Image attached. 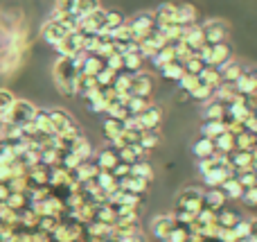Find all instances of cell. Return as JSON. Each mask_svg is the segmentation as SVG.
Masks as SVG:
<instances>
[{
  "mask_svg": "<svg viewBox=\"0 0 257 242\" xmlns=\"http://www.w3.org/2000/svg\"><path fill=\"white\" fill-rule=\"evenodd\" d=\"M158 143H160L158 129H154V131H142V136H140V147L145 149V152H149V149L158 147Z\"/></svg>",
  "mask_w": 257,
  "mask_h": 242,
  "instance_id": "37",
  "label": "cell"
},
{
  "mask_svg": "<svg viewBox=\"0 0 257 242\" xmlns=\"http://www.w3.org/2000/svg\"><path fill=\"white\" fill-rule=\"evenodd\" d=\"M117 242H147V235L142 233V231H136V233L126 235V238H120Z\"/></svg>",
  "mask_w": 257,
  "mask_h": 242,
  "instance_id": "54",
  "label": "cell"
},
{
  "mask_svg": "<svg viewBox=\"0 0 257 242\" xmlns=\"http://www.w3.org/2000/svg\"><path fill=\"white\" fill-rule=\"evenodd\" d=\"M176 208L178 211L192 213V215L196 217L201 211H203V190L194 188V186L181 190V195H178V199H176Z\"/></svg>",
  "mask_w": 257,
  "mask_h": 242,
  "instance_id": "4",
  "label": "cell"
},
{
  "mask_svg": "<svg viewBox=\"0 0 257 242\" xmlns=\"http://www.w3.org/2000/svg\"><path fill=\"white\" fill-rule=\"evenodd\" d=\"M214 143V149H217V154H230V152H235V136L230 134V131H226V134H221L219 138H214L212 140Z\"/></svg>",
  "mask_w": 257,
  "mask_h": 242,
  "instance_id": "31",
  "label": "cell"
},
{
  "mask_svg": "<svg viewBox=\"0 0 257 242\" xmlns=\"http://www.w3.org/2000/svg\"><path fill=\"white\" fill-rule=\"evenodd\" d=\"M77 0H54V14L59 16H72Z\"/></svg>",
  "mask_w": 257,
  "mask_h": 242,
  "instance_id": "46",
  "label": "cell"
},
{
  "mask_svg": "<svg viewBox=\"0 0 257 242\" xmlns=\"http://www.w3.org/2000/svg\"><path fill=\"white\" fill-rule=\"evenodd\" d=\"M106 116L111 118V120H117V122H124L126 118H128V111H126V107H122V104H117V102H111L106 107Z\"/></svg>",
  "mask_w": 257,
  "mask_h": 242,
  "instance_id": "44",
  "label": "cell"
},
{
  "mask_svg": "<svg viewBox=\"0 0 257 242\" xmlns=\"http://www.w3.org/2000/svg\"><path fill=\"white\" fill-rule=\"evenodd\" d=\"M201 242H217V240H208V238H203V240H201Z\"/></svg>",
  "mask_w": 257,
  "mask_h": 242,
  "instance_id": "56",
  "label": "cell"
},
{
  "mask_svg": "<svg viewBox=\"0 0 257 242\" xmlns=\"http://www.w3.org/2000/svg\"><path fill=\"white\" fill-rule=\"evenodd\" d=\"M48 113H50V122H52L54 136H61V134H66V131H70L72 127H77L72 116L68 111H63V109H50Z\"/></svg>",
  "mask_w": 257,
  "mask_h": 242,
  "instance_id": "9",
  "label": "cell"
},
{
  "mask_svg": "<svg viewBox=\"0 0 257 242\" xmlns=\"http://www.w3.org/2000/svg\"><path fill=\"white\" fill-rule=\"evenodd\" d=\"M232 86H235V91L239 95H244V98L246 95H253L257 91V70H248V72L244 70L241 72V77Z\"/></svg>",
  "mask_w": 257,
  "mask_h": 242,
  "instance_id": "15",
  "label": "cell"
},
{
  "mask_svg": "<svg viewBox=\"0 0 257 242\" xmlns=\"http://www.w3.org/2000/svg\"><path fill=\"white\" fill-rule=\"evenodd\" d=\"M149 104H151L149 98H131L128 104H126V111H128V116H140Z\"/></svg>",
  "mask_w": 257,
  "mask_h": 242,
  "instance_id": "41",
  "label": "cell"
},
{
  "mask_svg": "<svg viewBox=\"0 0 257 242\" xmlns=\"http://www.w3.org/2000/svg\"><path fill=\"white\" fill-rule=\"evenodd\" d=\"M126 25L131 27V32H133V39H136V43H140V41L149 39V36H151V32L156 30L154 12H140V14H136V16H133L131 21H126Z\"/></svg>",
  "mask_w": 257,
  "mask_h": 242,
  "instance_id": "3",
  "label": "cell"
},
{
  "mask_svg": "<svg viewBox=\"0 0 257 242\" xmlns=\"http://www.w3.org/2000/svg\"><path fill=\"white\" fill-rule=\"evenodd\" d=\"M228 127L223 125L221 120H203V125H201V134H203V138H219L221 134H226Z\"/></svg>",
  "mask_w": 257,
  "mask_h": 242,
  "instance_id": "22",
  "label": "cell"
},
{
  "mask_svg": "<svg viewBox=\"0 0 257 242\" xmlns=\"http://www.w3.org/2000/svg\"><path fill=\"white\" fill-rule=\"evenodd\" d=\"M219 72H221V82L223 84H235L237 79L241 77V72H244V66H241L239 61H228L223 68H219Z\"/></svg>",
  "mask_w": 257,
  "mask_h": 242,
  "instance_id": "20",
  "label": "cell"
},
{
  "mask_svg": "<svg viewBox=\"0 0 257 242\" xmlns=\"http://www.w3.org/2000/svg\"><path fill=\"white\" fill-rule=\"evenodd\" d=\"M239 220H241V215L235 213V211H230V208H221V211L217 213V226L219 229H232Z\"/></svg>",
  "mask_w": 257,
  "mask_h": 242,
  "instance_id": "29",
  "label": "cell"
},
{
  "mask_svg": "<svg viewBox=\"0 0 257 242\" xmlns=\"http://www.w3.org/2000/svg\"><path fill=\"white\" fill-rule=\"evenodd\" d=\"M183 68H185V75H196V77H199V72L205 68V63L201 61V59L192 57V59H187V61L183 63Z\"/></svg>",
  "mask_w": 257,
  "mask_h": 242,
  "instance_id": "50",
  "label": "cell"
},
{
  "mask_svg": "<svg viewBox=\"0 0 257 242\" xmlns=\"http://www.w3.org/2000/svg\"><path fill=\"white\" fill-rule=\"evenodd\" d=\"M136 118H138V122H140L142 131H154V129H158L160 122H163V109H160L158 104H149V107Z\"/></svg>",
  "mask_w": 257,
  "mask_h": 242,
  "instance_id": "10",
  "label": "cell"
},
{
  "mask_svg": "<svg viewBox=\"0 0 257 242\" xmlns=\"http://www.w3.org/2000/svg\"><path fill=\"white\" fill-rule=\"evenodd\" d=\"M95 9H99V0H77L75 16L84 18V16H88V14H93Z\"/></svg>",
  "mask_w": 257,
  "mask_h": 242,
  "instance_id": "39",
  "label": "cell"
},
{
  "mask_svg": "<svg viewBox=\"0 0 257 242\" xmlns=\"http://www.w3.org/2000/svg\"><path fill=\"white\" fill-rule=\"evenodd\" d=\"M9 195H12V193H9V186H7V184H0V204L7 202Z\"/></svg>",
  "mask_w": 257,
  "mask_h": 242,
  "instance_id": "55",
  "label": "cell"
},
{
  "mask_svg": "<svg viewBox=\"0 0 257 242\" xmlns=\"http://www.w3.org/2000/svg\"><path fill=\"white\" fill-rule=\"evenodd\" d=\"M199 82L201 84H205V86H212V89H219V86L223 84L219 68H212V66H205L203 70L199 72Z\"/></svg>",
  "mask_w": 257,
  "mask_h": 242,
  "instance_id": "24",
  "label": "cell"
},
{
  "mask_svg": "<svg viewBox=\"0 0 257 242\" xmlns=\"http://www.w3.org/2000/svg\"><path fill=\"white\" fill-rule=\"evenodd\" d=\"M228 61H232V48L228 41L223 43L212 45V52H210V66L212 68H223Z\"/></svg>",
  "mask_w": 257,
  "mask_h": 242,
  "instance_id": "12",
  "label": "cell"
},
{
  "mask_svg": "<svg viewBox=\"0 0 257 242\" xmlns=\"http://www.w3.org/2000/svg\"><path fill=\"white\" fill-rule=\"evenodd\" d=\"M217 163H219L217 154H214V156H210V158H201V161H199V172H201V175H208V172L212 170Z\"/></svg>",
  "mask_w": 257,
  "mask_h": 242,
  "instance_id": "51",
  "label": "cell"
},
{
  "mask_svg": "<svg viewBox=\"0 0 257 242\" xmlns=\"http://www.w3.org/2000/svg\"><path fill=\"white\" fill-rule=\"evenodd\" d=\"M126 23V18H124V14L122 12H106V27H104V36H111L115 30H120L122 25Z\"/></svg>",
  "mask_w": 257,
  "mask_h": 242,
  "instance_id": "30",
  "label": "cell"
},
{
  "mask_svg": "<svg viewBox=\"0 0 257 242\" xmlns=\"http://www.w3.org/2000/svg\"><path fill=\"white\" fill-rule=\"evenodd\" d=\"M219 190L226 195V199H241V195H244V188H241V184L237 181V177H228V179L219 186Z\"/></svg>",
  "mask_w": 257,
  "mask_h": 242,
  "instance_id": "23",
  "label": "cell"
},
{
  "mask_svg": "<svg viewBox=\"0 0 257 242\" xmlns=\"http://www.w3.org/2000/svg\"><path fill=\"white\" fill-rule=\"evenodd\" d=\"M120 163V158H117V149H113L111 145L108 147H104L102 152L97 154V161H95V166L99 168V170H106V172H111L113 168Z\"/></svg>",
  "mask_w": 257,
  "mask_h": 242,
  "instance_id": "19",
  "label": "cell"
},
{
  "mask_svg": "<svg viewBox=\"0 0 257 242\" xmlns=\"http://www.w3.org/2000/svg\"><path fill=\"white\" fill-rule=\"evenodd\" d=\"M104 68V59H99L97 54H86V59H84V63H81V68H79V72L81 75H97L99 70Z\"/></svg>",
  "mask_w": 257,
  "mask_h": 242,
  "instance_id": "28",
  "label": "cell"
},
{
  "mask_svg": "<svg viewBox=\"0 0 257 242\" xmlns=\"http://www.w3.org/2000/svg\"><path fill=\"white\" fill-rule=\"evenodd\" d=\"M131 175L138 177V179L151 181V179H154V168H151L149 163L142 158V161H138V163H133V166H131Z\"/></svg>",
  "mask_w": 257,
  "mask_h": 242,
  "instance_id": "34",
  "label": "cell"
},
{
  "mask_svg": "<svg viewBox=\"0 0 257 242\" xmlns=\"http://www.w3.org/2000/svg\"><path fill=\"white\" fill-rule=\"evenodd\" d=\"M84 41H86V34H81V32H70L61 43L54 45V50L59 52L61 59H72L84 52Z\"/></svg>",
  "mask_w": 257,
  "mask_h": 242,
  "instance_id": "7",
  "label": "cell"
},
{
  "mask_svg": "<svg viewBox=\"0 0 257 242\" xmlns=\"http://www.w3.org/2000/svg\"><path fill=\"white\" fill-rule=\"evenodd\" d=\"M237 181H239L241 184V188H255L257 186V172L253 170V168H250V170H241V172H237Z\"/></svg>",
  "mask_w": 257,
  "mask_h": 242,
  "instance_id": "43",
  "label": "cell"
},
{
  "mask_svg": "<svg viewBox=\"0 0 257 242\" xmlns=\"http://www.w3.org/2000/svg\"><path fill=\"white\" fill-rule=\"evenodd\" d=\"M3 125H5V122H3V120H0V131H3Z\"/></svg>",
  "mask_w": 257,
  "mask_h": 242,
  "instance_id": "57",
  "label": "cell"
},
{
  "mask_svg": "<svg viewBox=\"0 0 257 242\" xmlns=\"http://www.w3.org/2000/svg\"><path fill=\"white\" fill-rule=\"evenodd\" d=\"M16 102V98H14V93L9 89H0V120L5 122V116H7V111L12 109V104Z\"/></svg>",
  "mask_w": 257,
  "mask_h": 242,
  "instance_id": "40",
  "label": "cell"
},
{
  "mask_svg": "<svg viewBox=\"0 0 257 242\" xmlns=\"http://www.w3.org/2000/svg\"><path fill=\"white\" fill-rule=\"evenodd\" d=\"M117 188L126 190V193H133V195H145L147 188H149V181L138 179V177L128 175V177H124V179L117 181Z\"/></svg>",
  "mask_w": 257,
  "mask_h": 242,
  "instance_id": "18",
  "label": "cell"
},
{
  "mask_svg": "<svg viewBox=\"0 0 257 242\" xmlns=\"http://www.w3.org/2000/svg\"><path fill=\"white\" fill-rule=\"evenodd\" d=\"M241 199H244L246 206H257V186L255 188H246L244 195H241Z\"/></svg>",
  "mask_w": 257,
  "mask_h": 242,
  "instance_id": "53",
  "label": "cell"
},
{
  "mask_svg": "<svg viewBox=\"0 0 257 242\" xmlns=\"http://www.w3.org/2000/svg\"><path fill=\"white\" fill-rule=\"evenodd\" d=\"M52 72H54V84H57V89L61 91L63 95H68V98L77 95V77H79V70H77L72 59L59 57Z\"/></svg>",
  "mask_w": 257,
  "mask_h": 242,
  "instance_id": "1",
  "label": "cell"
},
{
  "mask_svg": "<svg viewBox=\"0 0 257 242\" xmlns=\"http://www.w3.org/2000/svg\"><path fill=\"white\" fill-rule=\"evenodd\" d=\"M154 21H156V27H163V25L174 23L176 21V3H163L154 12Z\"/></svg>",
  "mask_w": 257,
  "mask_h": 242,
  "instance_id": "17",
  "label": "cell"
},
{
  "mask_svg": "<svg viewBox=\"0 0 257 242\" xmlns=\"http://www.w3.org/2000/svg\"><path fill=\"white\" fill-rule=\"evenodd\" d=\"M160 72H163L165 79H174V82H178L183 75H185V68H183V63H181V61H172V63H167V66L160 68Z\"/></svg>",
  "mask_w": 257,
  "mask_h": 242,
  "instance_id": "35",
  "label": "cell"
},
{
  "mask_svg": "<svg viewBox=\"0 0 257 242\" xmlns=\"http://www.w3.org/2000/svg\"><path fill=\"white\" fill-rule=\"evenodd\" d=\"M223 206H226V195H223L219 188H208L203 193V208L219 213Z\"/></svg>",
  "mask_w": 257,
  "mask_h": 242,
  "instance_id": "16",
  "label": "cell"
},
{
  "mask_svg": "<svg viewBox=\"0 0 257 242\" xmlns=\"http://www.w3.org/2000/svg\"><path fill=\"white\" fill-rule=\"evenodd\" d=\"M122 63H124V72H140L142 70V57L138 52H128L122 57Z\"/></svg>",
  "mask_w": 257,
  "mask_h": 242,
  "instance_id": "38",
  "label": "cell"
},
{
  "mask_svg": "<svg viewBox=\"0 0 257 242\" xmlns=\"http://www.w3.org/2000/svg\"><path fill=\"white\" fill-rule=\"evenodd\" d=\"M181 41L192 50V52H194V50H199L201 45L205 43V39H203V30H201V23L187 25V27H185V34H183V39H181Z\"/></svg>",
  "mask_w": 257,
  "mask_h": 242,
  "instance_id": "14",
  "label": "cell"
},
{
  "mask_svg": "<svg viewBox=\"0 0 257 242\" xmlns=\"http://www.w3.org/2000/svg\"><path fill=\"white\" fill-rule=\"evenodd\" d=\"M122 129H124V125L117 120H111V118H106L104 120V136H106V140L111 143V140H115L117 136L122 134Z\"/></svg>",
  "mask_w": 257,
  "mask_h": 242,
  "instance_id": "36",
  "label": "cell"
},
{
  "mask_svg": "<svg viewBox=\"0 0 257 242\" xmlns=\"http://www.w3.org/2000/svg\"><path fill=\"white\" fill-rule=\"evenodd\" d=\"M95 184H97V188L102 190L104 195H111L113 190H117V179L106 170H99V175L95 177Z\"/></svg>",
  "mask_w": 257,
  "mask_h": 242,
  "instance_id": "25",
  "label": "cell"
},
{
  "mask_svg": "<svg viewBox=\"0 0 257 242\" xmlns=\"http://www.w3.org/2000/svg\"><path fill=\"white\" fill-rule=\"evenodd\" d=\"M104 27H106V9H95L93 14L84 16L79 21V32L86 36H102Z\"/></svg>",
  "mask_w": 257,
  "mask_h": 242,
  "instance_id": "5",
  "label": "cell"
},
{
  "mask_svg": "<svg viewBox=\"0 0 257 242\" xmlns=\"http://www.w3.org/2000/svg\"><path fill=\"white\" fill-rule=\"evenodd\" d=\"M192 100H199V102H210L214 98V89L212 86H205V84H199L194 91L190 93Z\"/></svg>",
  "mask_w": 257,
  "mask_h": 242,
  "instance_id": "45",
  "label": "cell"
},
{
  "mask_svg": "<svg viewBox=\"0 0 257 242\" xmlns=\"http://www.w3.org/2000/svg\"><path fill=\"white\" fill-rule=\"evenodd\" d=\"M201 30H203V39L208 45H217V43H223L228 39V27L226 21H219V18H212V21H205L201 23Z\"/></svg>",
  "mask_w": 257,
  "mask_h": 242,
  "instance_id": "6",
  "label": "cell"
},
{
  "mask_svg": "<svg viewBox=\"0 0 257 242\" xmlns=\"http://www.w3.org/2000/svg\"><path fill=\"white\" fill-rule=\"evenodd\" d=\"M223 113H226V107L212 98L210 102H205V107H203V120H221L223 122Z\"/></svg>",
  "mask_w": 257,
  "mask_h": 242,
  "instance_id": "26",
  "label": "cell"
},
{
  "mask_svg": "<svg viewBox=\"0 0 257 242\" xmlns=\"http://www.w3.org/2000/svg\"><path fill=\"white\" fill-rule=\"evenodd\" d=\"M115 75H117V72L108 70V68L104 66L102 70L95 75V79H97V86H99V89H104V86H113V79H115Z\"/></svg>",
  "mask_w": 257,
  "mask_h": 242,
  "instance_id": "49",
  "label": "cell"
},
{
  "mask_svg": "<svg viewBox=\"0 0 257 242\" xmlns=\"http://www.w3.org/2000/svg\"><path fill=\"white\" fill-rule=\"evenodd\" d=\"M192 152H194V156H199V161H201V158L214 156V154H217V149H214V143H212V140H210V138H203V136H201V138L194 143Z\"/></svg>",
  "mask_w": 257,
  "mask_h": 242,
  "instance_id": "27",
  "label": "cell"
},
{
  "mask_svg": "<svg viewBox=\"0 0 257 242\" xmlns=\"http://www.w3.org/2000/svg\"><path fill=\"white\" fill-rule=\"evenodd\" d=\"M111 175L115 177L117 181H120V179H124V177L131 175V166H126V163H117V166L111 170Z\"/></svg>",
  "mask_w": 257,
  "mask_h": 242,
  "instance_id": "52",
  "label": "cell"
},
{
  "mask_svg": "<svg viewBox=\"0 0 257 242\" xmlns=\"http://www.w3.org/2000/svg\"><path fill=\"white\" fill-rule=\"evenodd\" d=\"M232 233L237 235V240H248L250 238V222L248 220H244V217H241L239 222H237L235 226H232Z\"/></svg>",
  "mask_w": 257,
  "mask_h": 242,
  "instance_id": "47",
  "label": "cell"
},
{
  "mask_svg": "<svg viewBox=\"0 0 257 242\" xmlns=\"http://www.w3.org/2000/svg\"><path fill=\"white\" fill-rule=\"evenodd\" d=\"M199 84H201V82H199V77H196V75H183L181 79H178L181 91H183V93H187V95H190Z\"/></svg>",
  "mask_w": 257,
  "mask_h": 242,
  "instance_id": "48",
  "label": "cell"
},
{
  "mask_svg": "<svg viewBox=\"0 0 257 242\" xmlns=\"http://www.w3.org/2000/svg\"><path fill=\"white\" fill-rule=\"evenodd\" d=\"M128 89H131V72H117L115 79H113V91L115 93H128Z\"/></svg>",
  "mask_w": 257,
  "mask_h": 242,
  "instance_id": "42",
  "label": "cell"
},
{
  "mask_svg": "<svg viewBox=\"0 0 257 242\" xmlns=\"http://www.w3.org/2000/svg\"><path fill=\"white\" fill-rule=\"evenodd\" d=\"M34 116H36L34 104L27 102V100H16V102L12 104V109L7 111V116H5V122L14 125V127H25L34 120Z\"/></svg>",
  "mask_w": 257,
  "mask_h": 242,
  "instance_id": "2",
  "label": "cell"
},
{
  "mask_svg": "<svg viewBox=\"0 0 257 242\" xmlns=\"http://www.w3.org/2000/svg\"><path fill=\"white\" fill-rule=\"evenodd\" d=\"M172 61H176V54H174V45L172 43L165 45L163 50H158V52L151 57V63H154L156 68H163V66H167V63H172Z\"/></svg>",
  "mask_w": 257,
  "mask_h": 242,
  "instance_id": "32",
  "label": "cell"
},
{
  "mask_svg": "<svg viewBox=\"0 0 257 242\" xmlns=\"http://www.w3.org/2000/svg\"><path fill=\"white\" fill-rule=\"evenodd\" d=\"M72 152H75L77 156H79V161L84 163V161H90V158H93L95 149H93V145H90L88 140H86L84 136H81V138L75 143V147H72Z\"/></svg>",
  "mask_w": 257,
  "mask_h": 242,
  "instance_id": "33",
  "label": "cell"
},
{
  "mask_svg": "<svg viewBox=\"0 0 257 242\" xmlns=\"http://www.w3.org/2000/svg\"><path fill=\"white\" fill-rule=\"evenodd\" d=\"M151 91H154V79L149 72H131V89H128L131 98H149Z\"/></svg>",
  "mask_w": 257,
  "mask_h": 242,
  "instance_id": "8",
  "label": "cell"
},
{
  "mask_svg": "<svg viewBox=\"0 0 257 242\" xmlns=\"http://www.w3.org/2000/svg\"><path fill=\"white\" fill-rule=\"evenodd\" d=\"M32 125H34V129L39 131L41 136H54L52 122H50V113L48 111H41V109H36V116H34V120H32Z\"/></svg>",
  "mask_w": 257,
  "mask_h": 242,
  "instance_id": "21",
  "label": "cell"
},
{
  "mask_svg": "<svg viewBox=\"0 0 257 242\" xmlns=\"http://www.w3.org/2000/svg\"><path fill=\"white\" fill-rule=\"evenodd\" d=\"M176 220H174L172 215H158V217H154L151 220V231H154V235L158 240H167L169 235L174 233V229H176Z\"/></svg>",
  "mask_w": 257,
  "mask_h": 242,
  "instance_id": "11",
  "label": "cell"
},
{
  "mask_svg": "<svg viewBox=\"0 0 257 242\" xmlns=\"http://www.w3.org/2000/svg\"><path fill=\"white\" fill-rule=\"evenodd\" d=\"M199 21V12H196V7L192 3H176V25H194V23Z\"/></svg>",
  "mask_w": 257,
  "mask_h": 242,
  "instance_id": "13",
  "label": "cell"
}]
</instances>
